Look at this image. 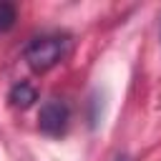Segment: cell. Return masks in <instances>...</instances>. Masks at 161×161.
<instances>
[{"label":"cell","instance_id":"obj_1","mask_svg":"<svg viewBox=\"0 0 161 161\" xmlns=\"http://www.w3.org/2000/svg\"><path fill=\"white\" fill-rule=\"evenodd\" d=\"M68 50V38L60 33H45L33 38L25 45V63L35 70V73H45L53 65H58L63 60Z\"/></svg>","mask_w":161,"mask_h":161},{"label":"cell","instance_id":"obj_3","mask_svg":"<svg viewBox=\"0 0 161 161\" xmlns=\"http://www.w3.org/2000/svg\"><path fill=\"white\" fill-rule=\"evenodd\" d=\"M8 101H10L15 108H28V106H33V103L38 101V91H35L28 80H18V83L10 88Z\"/></svg>","mask_w":161,"mask_h":161},{"label":"cell","instance_id":"obj_5","mask_svg":"<svg viewBox=\"0 0 161 161\" xmlns=\"http://www.w3.org/2000/svg\"><path fill=\"white\" fill-rule=\"evenodd\" d=\"M116 161H128V158H126V156H121V158H116Z\"/></svg>","mask_w":161,"mask_h":161},{"label":"cell","instance_id":"obj_4","mask_svg":"<svg viewBox=\"0 0 161 161\" xmlns=\"http://www.w3.org/2000/svg\"><path fill=\"white\" fill-rule=\"evenodd\" d=\"M15 18H18L15 5H10V3H0V33L10 30V28L15 25Z\"/></svg>","mask_w":161,"mask_h":161},{"label":"cell","instance_id":"obj_2","mask_svg":"<svg viewBox=\"0 0 161 161\" xmlns=\"http://www.w3.org/2000/svg\"><path fill=\"white\" fill-rule=\"evenodd\" d=\"M68 118H70V111L63 101L58 98H50L40 106V113H38V128L45 133V136H60L68 126Z\"/></svg>","mask_w":161,"mask_h":161}]
</instances>
